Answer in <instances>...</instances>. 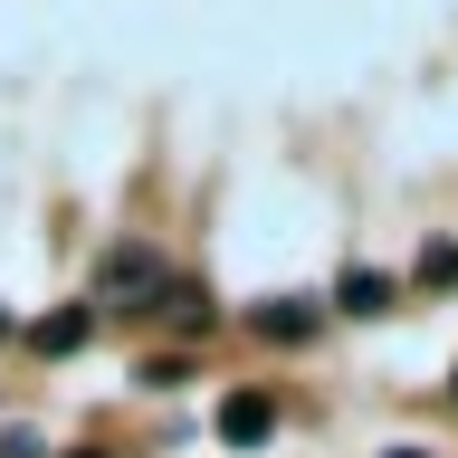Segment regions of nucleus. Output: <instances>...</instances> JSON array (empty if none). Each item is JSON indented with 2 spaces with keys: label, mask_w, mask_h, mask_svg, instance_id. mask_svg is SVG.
<instances>
[{
  "label": "nucleus",
  "mask_w": 458,
  "mask_h": 458,
  "mask_svg": "<svg viewBox=\"0 0 458 458\" xmlns=\"http://www.w3.org/2000/svg\"><path fill=\"white\" fill-rule=\"evenodd\" d=\"M163 286H172V267L153 239H114L96 258V306H163Z\"/></svg>",
  "instance_id": "1"
},
{
  "label": "nucleus",
  "mask_w": 458,
  "mask_h": 458,
  "mask_svg": "<svg viewBox=\"0 0 458 458\" xmlns=\"http://www.w3.org/2000/svg\"><path fill=\"white\" fill-rule=\"evenodd\" d=\"M267 429H277V401H267V392H229L220 401V439H229V449H258Z\"/></svg>",
  "instance_id": "2"
},
{
  "label": "nucleus",
  "mask_w": 458,
  "mask_h": 458,
  "mask_svg": "<svg viewBox=\"0 0 458 458\" xmlns=\"http://www.w3.org/2000/svg\"><path fill=\"white\" fill-rule=\"evenodd\" d=\"M392 296H401V286L382 277V267H344V277H335V306L344 315H392Z\"/></svg>",
  "instance_id": "3"
},
{
  "label": "nucleus",
  "mask_w": 458,
  "mask_h": 458,
  "mask_svg": "<svg viewBox=\"0 0 458 458\" xmlns=\"http://www.w3.org/2000/svg\"><path fill=\"white\" fill-rule=\"evenodd\" d=\"M249 325L267 344H306L315 335V306H306V296H267V306H249Z\"/></svg>",
  "instance_id": "4"
},
{
  "label": "nucleus",
  "mask_w": 458,
  "mask_h": 458,
  "mask_svg": "<svg viewBox=\"0 0 458 458\" xmlns=\"http://www.w3.org/2000/svg\"><path fill=\"white\" fill-rule=\"evenodd\" d=\"M29 344H38V353H77V344H86V306L38 315V325H29Z\"/></svg>",
  "instance_id": "5"
},
{
  "label": "nucleus",
  "mask_w": 458,
  "mask_h": 458,
  "mask_svg": "<svg viewBox=\"0 0 458 458\" xmlns=\"http://www.w3.org/2000/svg\"><path fill=\"white\" fill-rule=\"evenodd\" d=\"M458 277V239H429L420 249V286H449Z\"/></svg>",
  "instance_id": "6"
},
{
  "label": "nucleus",
  "mask_w": 458,
  "mask_h": 458,
  "mask_svg": "<svg viewBox=\"0 0 458 458\" xmlns=\"http://www.w3.org/2000/svg\"><path fill=\"white\" fill-rule=\"evenodd\" d=\"M0 344H10V306H0Z\"/></svg>",
  "instance_id": "7"
},
{
  "label": "nucleus",
  "mask_w": 458,
  "mask_h": 458,
  "mask_svg": "<svg viewBox=\"0 0 458 458\" xmlns=\"http://www.w3.org/2000/svg\"><path fill=\"white\" fill-rule=\"evenodd\" d=\"M392 458H429V449H392Z\"/></svg>",
  "instance_id": "8"
},
{
  "label": "nucleus",
  "mask_w": 458,
  "mask_h": 458,
  "mask_svg": "<svg viewBox=\"0 0 458 458\" xmlns=\"http://www.w3.org/2000/svg\"><path fill=\"white\" fill-rule=\"evenodd\" d=\"M449 392H458V382H449Z\"/></svg>",
  "instance_id": "9"
}]
</instances>
